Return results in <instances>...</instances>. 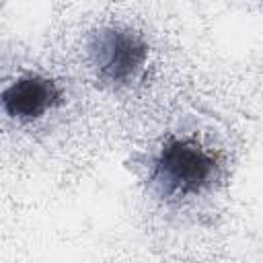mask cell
<instances>
[{
  "label": "cell",
  "mask_w": 263,
  "mask_h": 263,
  "mask_svg": "<svg viewBox=\"0 0 263 263\" xmlns=\"http://www.w3.org/2000/svg\"><path fill=\"white\" fill-rule=\"evenodd\" d=\"M220 177V154L189 134L166 136L148 160V185L168 203L191 201L205 195Z\"/></svg>",
  "instance_id": "6da1fadb"
},
{
  "label": "cell",
  "mask_w": 263,
  "mask_h": 263,
  "mask_svg": "<svg viewBox=\"0 0 263 263\" xmlns=\"http://www.w3.org/2000/svg\"><path fill=\"white\" fill-rule=\"evenodd\" d=\"M88 64L97 80L109 88H129L150 62V45L144 33L125 25H107L95 31L86 45Z\"/></svg>",
  "instance_id": "7a4b0ae2"
},
{
  "label": "cell",
  "mask_w": 263,
  "mask_h": 263,
  "mask_svg": "<svg viewBox=\"0 0 263 263\" xmlns=\"http://www.w3.org/2000/svg\"><path fill=\"white\" fill-rule=\"evenodd\" d=\"M64 103L62 86L39 72H25L0 88V113L21 125L37 123Z\"/></svg>",
  "instance_id": "3957f363"
}]
</instances>
